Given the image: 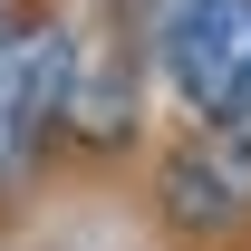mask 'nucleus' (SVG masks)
<instances>
[{"mask_svg":"<svg viewBox=\"0 0 251 251\" xmlns=\"http://www.w3.org/2000/svg\"><path fill=\"white\" fill-rule=\"evenodd\" d=\"M155 58L193 126H242L251 116V0H164Z\"/></svg>","mask_w":251,"mask_h":251,"instance_id":"nucleus-1","label":"nucleus"},{"mask_svg":"<svg viewBox=\"0 0 251 251\" xmlns=\"http://www.w3.org/2000/svg\"><path fill=\"white\" fill-rule=\"evenodd\" d=\"M68 58H77V39H68L58 20H39V29H10V39H0V203L39 174L49 135H58Z\"/></svg>","mask_w":251,"mask_h":251,"instance_id":"nucleus-2","label":"nucleus"},{"mask_svg":"<svg viewBox=\"0 0 251 251\" xmlns=\"http://www.w3.org/2000/svg\"><path fill=\"white\" fill-rule=\"evenodd\" d=\"M155 203H164L174 232H193V242L242 232V222H251V116L242 126H193L184 145L164 155Z\"/></svg>","mask_w":251,"mask_h":251,"instance_id":"nucleus-3","label":"nucleus"},{"mask_svg":"<svg viewBox=\"0 0 251 251\" xmlns=\"http://www.w3.org/2000/svg\"><path fill=\"white\" fill-rule=\"evenodd\" d=\"M58 126L77 135V145H126V126H135V68H126L116 49H87V39H77Z\"/></svg>","mask_w":251,"mask_h":251,"instance_id":"nucleus-4","label":"nucleus"},{"mask_svg":"<svg viewBox=\"0 0 251 251\" xmlns=\"http://www.w3.org/2000/svg\"><path fill=\"white\" fill-rule=\"evenodd\" d=\"M0 39H10V0H0Z\"/></svg>","mask_w":251,"mask_h":251,"instance_id":"nucleus-5","label":"nucleus"}]
</instances>
